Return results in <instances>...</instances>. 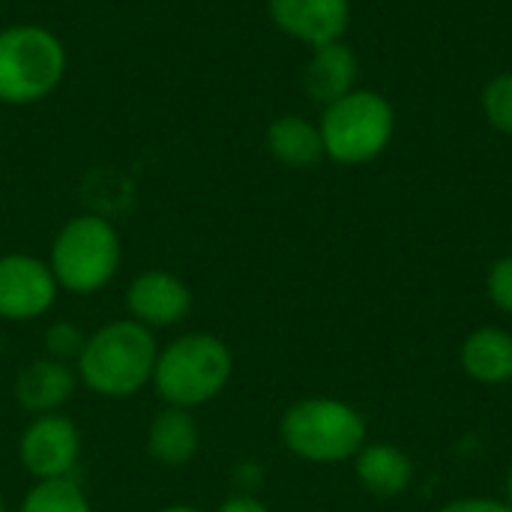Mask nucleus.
Listing matches in <instances>:
<instances>
[{"mask_svg":"<svg viewBox=\"0 0 512 512\" xmlns=\"http://www.w3.org/2000/svg\"><path fill=\"white\" fill-rule=\"evenodd\" d=\"M156 339L138 321H111L99 327L78 351L81 381L105 399H129L153 381Z\"/></svg>","mask_w":512,"mask_h":512,"instance_id":"nucleus-1","label":"nucleus"},{"mask_svg":"<svg viewBox=\"0 0 512 512\" xmlns=\"http://www.w3.org/2000/svg\"><path fill=\"white\" fill-rule=\"evenodd\" d=\"M234 357L219 336L186 333L156 357L153 384L171 408H198L216 399L231 381Z\"/></svg>","mask_w":512,"mask_h":512,"instance_id":"nucleus-2","label":"nucleus"},{"mask_svg":"<svg viewBox=\"0 0 512 512\" xmlns=\"http://www.w3.org/2000/svg\"><path fill=\"white\" fill-rule=\"evenodd\" d=\"M324 156L339 165H366L378 159L396 135V111L378 90H351L324 105L321 120Z\"/></svg>","mask_w":512,"mask_h":512,"instance_id":"nucleus-3","label":"nucleus"},{"mask_svg":"<svg viewBox=\"0 0 512 512\" xmlns=\"http://www.w3.org/2000/svg\"><path fill=\"white\" fill-rule=\"evenodd\" d=\"M66 75V48L42 24L0 27V102L33 105Z\"/></svg>","mask_w":512,"mask_h":512,"instance_id":"nucleus-4","label":"nucleus"},{"mask_svg":"<svg viewBox=\"0 0 512 512\" xmlns=\"http://www.w3.org/2000/svg\"><path fill=\"white\" fill-rule=\"evenodd\" d=\"M120 258L123 243L117 228L108 219L87 213L69 219L57 231L48 267L60 288L72 294H93L114 279Z\"/></svg>","mask_w":512,"mask_h":512,"instance_id":"nucleus-5","label":"nucleus"},{"mask_svg":"<svg viewBox=\"0 0 512 512\" xmlns=\"http://www.w3.org/2000/svg\"><path fill=\"white\" fill-rule=\"evenodd\" d=\"M282 444L306 462H345L366 447L363 417L336 399H303L282 414Z\"/></svg>","mask_w":512,"mask_h":512,"instance_id":"nucleus-6","label":"nucleus"},{"mask_svg":"<svg viewBox=\"0 0 512 512\" xmlns=\"http://www.w3.org/2000/svg\"><path fill=\"white\" fill-rule=\"evenodd\" d=\"M57 279L51 267L33 255H0V318L33 321L42 318L57 300Z\"/></svg>","mask_w":512,"mask_h":512,"instance_id":"nucleus-7","label":"nucleus"},{"mask_svg":"<svg viewBox=\"0 0 512 512\" xmlns=\"http://www.w3.org/2000/svg\"><path fill=\"white\" fill-rule=\"evenodd\" d=\"M81 453V432L69 417L42 414L18 441V456L27 474L36 480H66Z\"/></svg>","mask_w":512,"mask_h":512,"instance_id":"nucleus-8","label":"nucleus"},{"mask_svg":"<svg viewBox=\"0 0 512 512\" xmlns=\"http://www.w3.org/2000/svg\"><path fill=\"white\" fill-rule=\"evenodd\" d=\"M273 24L312 48L339 42L351 24V0H270Z\"/></svg>","mask_w":512,"mask_h":512,"instance_id":"nucleus-9","label":"nucleus"},{"mask_svg":"<svg viewBox=\"0 0 512 512\" xmlns=\"http://www.w3.org/2000/svg\"><path fill=\"white\" fill-rule=\"evenodd\" d=\"M126 306L132 321L144 327H174L192 309V291L186 282L168 270H147L132 279L126 291Z\"/></svg>","mask_w":512,"mask_h":512,"instance_id":"nucleus-10","label":"nucleus"},{"mask_svg":"<svg viewBox=\"0 0 512 512\" xmlns=\"http://www.w3.org/2000/svg\"><path fill=\"white\" fill-rule=\"evenodd\" d=\"M357 75H360L357 54L351 51V45L339 39V42L312 48V57L303 72V87L312 102L330 105L348 96L351 90H357Z\"/></svg>","mask_w":512,"mask_h":512,"instance_id":"nucleus-11","label":"nucleus"},{"mask_svg":"<svg viewBox=\"0 0 512 512\" xmlns=\"http://www.w3.org/2000/svg\"><path fill=\"white\" fill-rule=\"evenodd\" d=\"M75 393V375L63 360H33L27 363L18 378H15V402L42 417V414H57L60 405H66Z\"/></svg>","mask_w":512,"mask_h":512,"instance_id":"nucleus-12","label":"nucleus"},{"mask_svg":"<svg viewBox=\"0 0 512 512\" xmlns=\"http://www.w3.org/2000/svg\"><path fill=\"white\" fill-rule=\"evenodd\" d=\"M201 444V432L195 417L186 408H165L156 414L147 432V450L150 456L165 468H183L195 459Z\"/></svg>","mask_w":512,"mask_h":512,"instance_id":"nucleus-13","label":"nucleus"},{"mask_svg":"<svg viewBox=\"0 0 512 512\" xmlns=\"http://www.w3.org/2000/svg\"><path fill=\"white\" fill-rule=\"evenodd\" d=\"M354 471H357V480L363 483V489L378 498H396L414 480L411 459L390 444H366L357 453Z\"/></svg>","mask_w":512,"mask_h":512,"instance_id":"nucleus-14","label":"nucleus"},{"mask_svg":"<svg viewBox=\"0 0 512 512\" xmlns=\"http://www.w3.org/2000/svg\"><path fill=\"white\" fill-rule=\"evenodd\" d=\"M270 153L288 168H312L324 159V141L318 123L300 114H282L267 126Z\"/></svg>","mask_w":512,"mask_h":512,"instance_id":"nucleus-15","label":"nucleus"},{"mask_svg":"<svg viewBox=\"0 0 512 512\" xmlns=\"http://www.w3.org/2000/svg\"><path fill=\"white\" fill-rule=\"evenodd\" d=\"M462 369L480 384L512 381V336L498 327L471 333L462 345Z\"/></svg>","mask_w":512,"mask_h":512,"instance_id":"nucleus-16","label":"nucleus"},{"mask_svg":"<svg viewBox=\"0 0 512 512\" xmlns=\"http://www.w3.org/2000/svg\"><path fill=\"white\" fill-rule=\"evenodd\" d=\"M18 512H90V501L84 492L66 477V480H39Z\"/></svg>","mask_w":512,"mask_h":512,"instance_id":"nucleus-17","label":"nucleus"},{"mask_svg":"<svg viewBox=\"0 0 512 512\" xmlns=\"http://www.w3.org/2000/svg\"><path fill=\"white\" fill-rule=\"evenodd\" d=\"M483 114L486 120L504 132L512 135V72H501L495 75L486 87H483Z\"/></svg>","mask_w":512,"mask_h":512,"instance_id":"nucleus-18","label":"nucleus"},{"mask_svg":"<svg viewBox=\"0 0 512 512\" xmlns=\"http://www.w3.org/2000/svg\"><path fill=\"white\" fill-rule=\"evenodd\" d=\"M489 297L498 309L512 315V255L495 261V267L489 270Z\"/></svg>","mask_w":512,"mask_h":512,"instance_id":"nucleus-19","label":"nucleus"},{"mask_svg":"<svg viewBox=\"0 0 512 512\" xmlns=\"http://www.w3.org/2000/svg\"><path fill=\"white\" fill-rule=\"evenodd\" d=\"M441 512H512L507 501H492V498H462L447 504Z\"/></svg>","mask_w":512,"mask_h":512,"instance_id":"nucleus-20","label":"nucleus"},{"mask_svg":"<svg viewBox=\"0 0 512 512\" xmlns=\"http://www.w3.org/2000/svg\"><path fill=\"white\" fill-rule=\"evenodd\" d=\"M219 512H270L261 501H255V498H249V495H234V498H228Z\"/></svg>","mask_w":512,"mask_h":512,"instance_id":"nucleus-21","label":"nucleus"},{"mask_svg":"<svg viewBox=\"0 0 512 512\" xmlns=\"http://www.w3.org/2000/svg\"><path fill=\"white\" fill-rule=\"evenodd\" d=\"M159 512H201L198 507H189V504H174V507H165V510Z\"/></svg>","mask_w":512,"mask_h":512,"instance_id":"nucleus-22","label":"nucleus"},{"mask_svg":"<svg viewBox=\"0 0 512 512\" xmlns=\"http://www.w3.org/2000/svg\"><path fill=\"white\" fill-rule=\"evenodd\" d=\"M507 504L512 507V468H510V474H507Z\"/></svg>","mask_w":512,"mask_h":512,"instance_id":"nucleus-23","label":"nucleus"},{"mask_svg":"<svg viewBox=\"0 0 512 512\" xmlns=\"http://www.w3.org/2000/svg\"><path fill=\"white\" fill-rule=\"evenodd\" d=\"M0 512H6V504H3V495H0Z\"/></svg>","mask_w":512,"mask_h":512,"instance_id":"nucleus-24","label":"nucleus"}]
</instances>
